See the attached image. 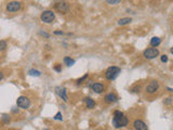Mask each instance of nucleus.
<instances>
[{
  "label": "nucleus",
  "mask_w": 173,
  "mask_h": 130,
  "mask_svg": "<svg viewBox=\"0 0 173 130\" xmlns=\"http://www.w3.org/2000/svg\"><path fill=\"white\" fill-rule=\"evenodd\" d=\"M129 120L128 118L124 115V113L120 112V111H116L114 113V119H113V124L114 126L116 128H122V127L127 126Z\"/></svg>",
  "instance_id": "f257e3e1"
},
{
  "label": "nucleus",
  "mask_w": 173,
  "mask_h": 130,
  "mask_svg": "<svg viewBox=\"0 0 173 130\" xmlns=\"http://www.w3.org/2000/svg\"><path fill=\"white\" fill-rule=\"evenodd\" d=\"M119 74H120V68L117 66H112L109 68H107V70L105 72V77L108 80H114V79H116Z\"/></svg>",
  "instance_id": "f03ea898"
},
{
  "label": "nucleus",
  "mask_w": 173,
  "mask_h": 130,
  "mask_svg": "<svg viewBox=\"0 0 173 130\" xmlns=\"http://www.w3.org/2000/svg\"><path fill=\"white\" fill-rule=\"evenodd\" d=\"M40 18H41V21L47 23V24H50V23H52L54 21V18H55V14L53 13V11H50V10H47L44 12H42V14L40 15Z\"/></svg>",
  "instance_id": "7ed1b4c3"
},
{
  "label": "nucleus",
  "mask_w": 173,
  "mask_h": 130,
  "mask_svg": "<svg viewBox=\"0 0 173 130\" xmlns=\"http://www.w3.org/2000/svg\"><path fill=\"white\" fill-rule=\"evenodd\" d=\"M143 55H144L146 59L152 60V59H155L156 56L159 55V51H158V49H156V48H148V49H146L144 52H143Z\"/></svg>",
  "instance_id": "20e7f679"
},
{
  "label": "nucleus",
  "mask_w": 173,
  "mask_h": 130,
  "mask_svg": "<svg viewBox=\"0 0 173 130\" xmlns=\"http://www.w3.org/2000/svg\"><path fill=\"white\" fill-rule=\"evenodd\" d=\"M16 104H18V107H21V109H28L29 106H30V101H29L28 98H26V97H20V98L16 100Z\"/></svg>",
  "instance_id": "39448f33"
},
{
  "label": "nucleus",
  "mask_w": 173,
  "mask_h": 130,
  "mask_svg": "<svg viewBox=\"0 0 173 130\" xmlns=\"http://www.w3.org/2000/svg\"><path fill=\"white\" fill-rule=\"evenodd\" d=\"M54 7H55V9H56L59 12L66 13V12L68 11V9H69V4H68L66 1L61 0V1H59V2H56V4H54Z\"/></svg>",
  "instance_id": "423d86ee"
},
{
  "label": "nucleus",
  "mask_w": 173,
  "mask_h": 130,
  "mask_svg": "<svg viewBox=\"0 0 173 130\" xmlns=\"http://www.w3.org/2000/svg\"><path fill=\"white\" fill-rule=\"evenodd\" d=\"M22 4L18 1H11L7 4V11L8 12H16L21 9Z\"/></svg>",
  "instance_id": "0eeeda50"
},
{
  "label": "nucleus",
  "mask_w": 173,
  "mask_h": 130,
  "mask_svg": "<svg viewBox=\"0 0 173 130\" xmlns=\"http://www.w3.org/2000/svg\"><path fill=\"white\" fill-rule=\"evenodd\" d=\"M158 88H159V84L157 82V81H150V82H149V85H147V86H146L145 90H146V92H147V93H149V94H153V93H156V92H157Z\"/></svg>",
  "instance_id": "6e6552de"
},
{
  "label": "nucleus",
  "mask_w": 173,
  "mask_h": 130,
  "mask_svg": "<svg viewBox=\"0 0 173 130\" xmlns=\"http://www.w3.org/2000/svg\"><path fill=\"white\" fill-rule=\"evenodd\" d=\"M55 92H56V94L63 100L64 102H67L68 101L67 91H66V89L64 88V87H56L55 88Z\"/></svg>",
  "instance_id": "1a4fd4ad"
},
{
  "label": "nucleus",
  "mask_w": 173,
  "mask_h": 130,
  "mask_svg": "<svg viewBox=\"0 0 173 130\" xmlns=\"http://www.w3.org/2000/svg\"><path fill=\"white\" fill-rule=\"evenodd\" d=\"M91 89L93 90L94 92H96V93H101V92L104 91V85L100 84V82H95V84H93L91 86Z\"/></svg>",
  "instance_id": "9d476101"
},
{
  "label": "nucleus",
  "mask_w": 173,
  "mask_h": 130,
  "mask_svg": "<svg viewBox=\"0 0 173 130\" xmlns=\"http://www.w3.org/2000/svg\"><path fill=\"white\" fill-rule=\"evenodd\" d=\"M133 127H134L135 129H138V130H146L147 129V126H146V124L144 121H142V120H135L134 124H133Z\"/></svg>",
  "instance_id": "9b49d317"
},
{
  "label": "nucleus",
  "mask_w": 173,
  "mask_h": 130,
  "mask_svg": "<svg viewBox=\"0 0 173 130\" xmlns=\"http://www.w3.org/2000/svg\"><path fill=\"white\" fill-rule=\"evenodd\" d=\"M105 100L107 103H113V102H116L117 101V97L114 93H109V94H107L105 97Z\"/></svg>",
  "instance_id": "f8f14e48"
},
{
  "label": "nucleus",
  "mask_w": 173,
  "mask_h": 130,
  "mask_svg": "<svg viewBox=\"0 0 173 130\" xmlns=\"http://www.w3.org/2000/svg\"><path fill=\"white\" fill-rule=\"evenodd\" d=\"M85 103L87 104V107H88V109H93V107L95 106V102H94L91 98H85Z\"/></svg>",
  "instance_id": "ddd939ff"
},
{
  "label": "nucleus",
  "mask_w": 173,
  "mask_h": 130,
  "mask_svg": "<svg viewBox=\"0 0 173 130\" xmlns=\"http://www.w3.org/2000/svg\"><path fill=\"white\" fill-rule=\"evenodd\" d=\"M160 43H161V39L159 37H153L152 40H150V45L153 47H158Z\"/></svg>",
  "instance_id": "4468645a"
},
{
  "label": "nucleus",
  "mask_w": 173,
  "mask_h": 130,
  "mask_svg": "<svg viewBox=\"0 0 173 130\" xmlns=\"http://www.w3.org/2000/svg\"><path fill=\"white\" fill-rule=\"evenodd\" d=\"M64 63L66 64L67 66H73L75 64V60H73L71 58H69V56H66L65 59H64Z\"/></svg>",
  "instance_id": "2eb2a0df"
},
{
  "label": "nucleus",
  "mask_w": 173,
  "mask_h": 130,
  "mask_svg": "<svg viewBox=\"0 0 173 130\" xmlns=\"http://www.w3.org/2000/svg\"><path fill=\"white\" fill-rule=\"evenodd\" d=\"M132 22V20H131L130 18H120L119 21H118V24L119 25H127L129 24V23H131Z\"/></svg>",
  "instance_id": "dca6fc26"
},
{
  "label": "nucleus",
  "mask_w": 173,
  "mask_h": 130,
  "mask_svg": "<svg viewBox=\"0 0 173 130\" xmlns=\"http://www.w3.org/2000/svg\"><path fill=\"white\" fill-rule=\"evenodd\" d=\"M28 74L30 75V76H36V77H38V76H40V72L39 70H30L28 72Z\"/></svg>",
  "instance_id": "f3484780"
},
{
  "label": "nucleus",
  "mask_w": 173,
  "mask_h": 130,
  "mask_svg": "<svg viewBox=\"0 0 173 130\" xmlns=\"http://www.w3.org/2000/svg\"><path fill=\"white\" fill-rule=\"evenodd\" d=\"M7 48V42L4 40H0V51H4Z\"/></svg>",
  "instance_id": "a211bd4d"
},
{
  "label": "nucleus",
  "mask_w": 173,
  "mask_h": 130,
  "mask_svg": "<svg viewBox=\"0 0 173 130\" xmlns=\"http://www.w3.org/2000/svg\"><path fill=\"white\" fill-rule=\"evenodd\" d=\"M121 0H106V2L108 4H119Z\"/></svg>",
  "instance_id": "6ab92c4d"
},
{
  "label": "nucleus",
  "mask_w": 173,
  "mask_h": 130,
  "mask_svg": "<svg viewBox=\"0 0 173 130\" xmlns=\"http://www.w3.org/2000/svg\"><path fill=\"white\" fill-rule=\"evenodd\" d=\"M54 119H55V120H62V119H63V117H62V114H61V113L59 112V113L56 114V115L54 116Z\"/></svg>",
  "instance_id": "aec40b11"
},
{
  "label": "nucleus",
  "mask_w": 173,
  "mask_h": 130,
  "mask_svg": "<svg viewBox=\"0 0 173 130\" xmlns=\"http://www.w3.org/2000/svg\"><path fill=\"white\" fill-rule=\"evenodd\" d=\"M87 78H88V75H85L83 77H81L80 79H78V80H77V85H80V84L82 82V81L85 80V79H87Z\"/></svg>",
  "instance_id": "412c9836"
},
{
  "label": "nucleus",
  "mask_w": 173,
  "mask_h": 130,
  "mask_svg": "<svg viewBox=\"0 0 173 130\" xmlns=\"http://www.w3.org/2000/svg\"><path fill=\"white\" fill-rule=\"evenodd\" d=\"M54 70H56V72H61V70H62V67H61L60 64H55V65H54Z\"/></svg>",
  "instance_id": "4be33fe9"
},
{
  "label": "nucleus",
  "mask_w": 173,
  "mask_h": 130,
  "mask_svg": "<svg viewBox=\"0 0 173 130\" xmlns=\"http://www.w3.org/2000/svg\"><path fill=\"white\" fill-rule=\"evenodd\" d=\"M161 62H163V63H167V62H168V56H167V55L161 56Z\"/></svg>",
  "instance_id": "5701e85b"
},
{
  "label": "nucleus",
  "mask_w": 173,
  "mask_h": 130,
  "mask_svg": "<svg viewBox=\"0 0 173 130\" xmlns=\"http://www.w3.org/2000/svg\"><path fill=\"white\" fill-rule=\"evenodd\" d=\"M2 120H4V123H8V121H9V118H8L7 115H4V116H2Z\"/></svg>",
  "instance_id": "b1692460"
},
{
  "label": "nucleus",
  "mask_w": 173,
  "mask_h": 130,
  "mask_svg": "<svg viewBox=\"0 0 173 130\" xmlns=\"http://www.w3.org/2000/svg\"><path fill=\"white\" fill-rule=\"evenodd\" d=\"M40 35H43L44 37H49V35H48V34H46V33H42V32H40Z\"/></svg>",
  "instance_id": "393cba45"
},
{
  "label": "nucleus",
  "mask_w": 173,
  "mask_h": 130,
  "mask_svg": "<svg viewBox=\"0 0 173 130\" xmlns=\"http://www.w3.org/2000/svg\"><path fill=\"white\" fill-rule=\"evenodd\" d=\"M138 90H140V87H136V88L133 89V92H138Z\"/></svg>",
  "instance_id": "a878e982"
},
{
  "label": "nucleus",
  "mask_w": 173,
  "mask_h": 130,
  "mask_svg": "<svg viewBox=\"0 0 173 130\" xmlns=\"http://www.w3.org/2000/svg\"><path fill=\"white\" fill-rule=\"evenodd\" d=\"M167 100H168V101H167V104H170V103H171V100H172V99L169 98V99H167Z\"/></svg>",
  "instance_id": "bb28decb"
},
{
  "label": "nucleus",
  "mask_w": 173,
  "mask_h": 130,
  "mask_svg": "<svg viewBox=\"0 0 173 130\" xmlns=\"http://www.w3.org/2000/svg\"><path fill=\"white\" fill-rule=\"evenodd\" d=\"M54 34H55V35H62L63 33L62 32H54Z\"/></svg>",
  "instance_id": "cd10ccee"
},
{
  "label": "nucleus",
  "mask_w": 173,
  "mask_h": 130,
  "mask_svg": "<svg viewBox=\"0 0 173 130\" xmlns=\"http://www.w3.org/2000/svg\"><path fill=\"white\" fill-rule=\"evenodd\" d=\"M2 78H4V74H2V73H1V72H0V80H1V79H2Z\"/></svg>",
  "instance_id": "c85d7f7f"
}]
</instances>
